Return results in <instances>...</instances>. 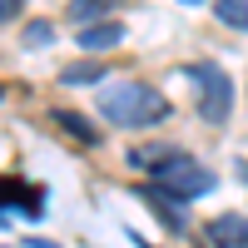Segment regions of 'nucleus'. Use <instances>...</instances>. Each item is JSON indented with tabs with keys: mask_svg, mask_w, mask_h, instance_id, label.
I'll return each instance as SVG.
<instances>
[{
	"mask_svg": "<svg viewBox=\"0 0 248 248\" xmlns=\"http://www.w3.org/2000/svg\"><path fill=\"white\" fill-rule=\"evenodd\" d=\"M134 194H139V199L154 209V218H159L169 233H184V229H189V203H184L179 194L159 189V184H134Z\"/></svg>",
	"mask_w": 248,
	"mask_h": 248,
	"instance_id": "4",
	"label": "nucleus"
},
{
	"mask_svg": "<svg viewBox=\"0 0 248 248\" xmlns=\"http://www.w3.org/2000/svg\"><path fill=\"white\" fill-rule=\"evenodd\" d=\"M119 40H124V25H119V20H99V25H85V30L75 35V45L85 50V55H94V50H114Z\"/></svg>",
	"mask_w": 248,
	"mask_h": 248,
	"instance_id": "7",
	"label": "nucleus"
},
{
	"mask_svg": "<svg viewBox=\"0 0 248 248\" xmlns=\"http://www.w3.org/2000/svg\"><path fill=\"white\" fill-rule=\"evenodd\" d=\"M194 79V90H199V119L209 124V129H223L233 114V79L223 65H189L184 70Z\"/></svg>",
	"mask_w": 248,
	"mask_h": 248,
	"instance_id": "3",
	"label": "nucleus"
},
{
	"mask_svg": "<svg viewBox=\"0 0 248 248\" xmlns=\"http://www.w3.org/2000/svg\"><path fill=\"white\" fill-rule=\"evenodd\" d=\"M20 10H25V0H0V25H10Z\"/></svg>",
	"mask_w": 248,
	"mask_h": 248,
	"instance_id": "12",
	"label": "nucleus"
},
{
	"mask_svg": "<svg viewBox=\"0 0 248 248\" xmlns=\"http://www.w3.org/2000/svg\"><path fill=\"white\" fill-rule=\"evenodd\" d=\"M50 119H55L70 139H79L85 149H99V139H105V134H99V124H94V119H85L79 109H50Z\"/></svg>",
	"mask_w": 248,
	"mask_h": 248,
	"instance_id": "6",
	"label": "nucleus"
},
{
	"mask_svg": "<svg viewBox=\"0 0 248 248\" xmlns=\"http://www.w3.org/2000/svg\"><path fill=\"white\" fill-rule=\"evenodd\" d=\"M114 5H119V0H70V20L85 30V25H99Z\"/></svg>",
	"mask_w": 248,
	"mask_h": 248,
	"instance_id": "8",
	"label": "nucleus"
},
{
	"mask_svg": "<svg viewBox=\"0 0 248 248\" xmlns=\"http://www.w3.org/2000/svg\"><path fill=\"white\" fill-rule=\"evenodd\" d=\"M109 70L105 65H94V60H79V65H65L60 70V85H99Z\"/></svg>",
	"mask_w": 248,
	"mask_h": 248,
	"instance_id": "9",
	"label": "nucleus"
},
{
	"mask_svg": "<svg viewBox=\"0 0 248 248\" xmlns=\"http://www.w3.org/2000/svg\"><path fill=\"white\" fill-rule=\"evenodd\" d=\"M50 40H55V25H50V20H30V25H25V45L35 50V45H50Z\"/></svg>",
	"mask_w": 248,
	"mask_h": 248,
	"instance_id": "11",
	"label": "nucleus"
},
{
	"mask_svg": "<svg viewBox=\"0 0 248 248\" xmlns=\"http://www.w3.org/2000/svg\"><path fill=\"white\" fill-rule=\"evenodd\" d=\"M214 15H218L229 30H243V35H248V0H214Z\"/></svg>",
	"mask_w": 248,
	"mask_h": 248,
	"instance_id": "10",
	"label": "nucleus"
},
{
	"mask_svg": "<svg viewBox=\"0 0 248 248\" xmlns=\"http://www.w3.org/2000/svg\"><path fill=\"white\" fill-rule=\"evenodd\" d=\"M184 5H203V0H184Z\"/></svg>",
	"mask_w": 248,
	"mask_h": 248,
	"instance_id": "13",
	"label": "nucleus"
},
{
	"mask_svg": "<svg viewBox=\"0 0 248 248\" xmlns=\"http://www.w3.org/2000/svg\"><path fill=\"white\" fill-rule=\"evenodd\" d=\"M99 114L114 129H154V124H164L174 114V105L149 79H114V85L99 90Z\"/></svg>",
	"mask_w": 248,
	"mask_h": 248,
	"instance_id": "2",
	"label": "nucleus"
},
{
	"mask_svg": "<svg viewBox=\"0 0 248 248\" xmlns=\"http://www.w3.org/2000/svg\"><path fill=\"white\" fill-rule=\"evenodd\" d=\"M203 238H209V248H248V214H214L209 223H203Z\"/></svg>",
	"mask_w": 248,
	"mask_h": 248,
	"instance_id": "5",
	"label": "nucleus"
},
{
	"mask_svg": "<svg viewBox=\"0 0 248 248\" xmlns=\"http://www.w3.org/2000/svg\"><path fill=\"white\" fill-rule=\"evenodd\" d=\"M0 99H5V90H0Z\"/></svg>",
	"mask_w": 248,
	"mask_h": 248,
	"instance_id": "14",
	"label": "nucleus"
},
{
	"mask_svg": "<svg viewBox=\"0 0 248 248\" xmlns=\"http://www.w3.org/2000/svg\"><path fill=\"white\" fill-rule=\"evenodd\" d=\"M124 159H129V169H144L149 184L179 194L184 203L214 194V169H203V164L194 154H184V149H169V144H139V149H129Z\"/></svg>",
	"mask_w": 248,
	"mask_h": 248,
	"instance_id": "1",
	"label": "nucleus"
}]
</instances>
